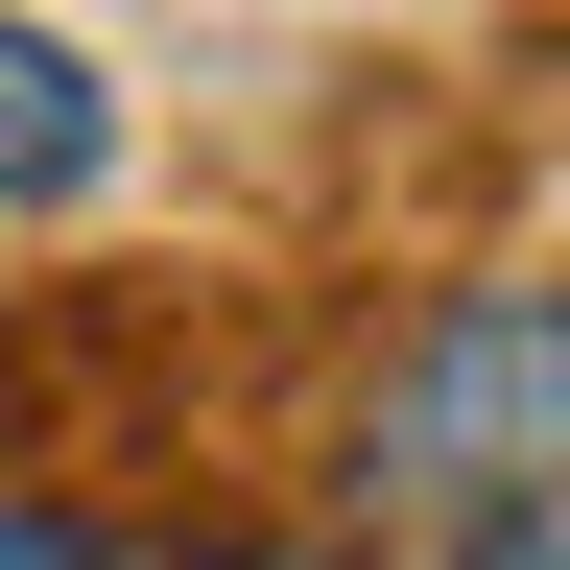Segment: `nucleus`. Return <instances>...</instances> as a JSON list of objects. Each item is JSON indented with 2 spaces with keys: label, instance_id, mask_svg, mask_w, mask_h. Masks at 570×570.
Segmentation results:
<instances>
[{
  "label": "nucleus",
  "instance_id": "nucleus-1",
  "mask_svg": "<svg viewBox=\"0 0 570 570\" xmlns=\"http://www.w3.org/2000/svg\"><path fill=\"white\" fill-rule=\"evenodd\" d=\"M381 523L428 570H570V285H499L381 381Z\"/></svg>",
  "mask_w": 570,
  "mask_h": 570
},
{
  "label": "nucleus",
  "instance_id": "nucleus-2",
  "mask_svg": "<svg viewBox=\"0 0 570 570\" xmlns=\"http://www.w3.org/2000/svg\"><path fill=\"white\" fill-rule=\"evenodd\" d=\"M96 167H119V96H96L48 24H0V214H71Z\"/></svg>",
  "mask_w": 570,
  "mask_h": 570
},
{
  "label": "nucleus",
  "instance_id": "nucleus-3",
  "mask_svg": "<svg viewBox=\"0 0 570 570\" xmlns=\"http://www.w3.org/2000/svg\"><path fill=\"white\" fill-rule=\"evenodd\" d=\"M0 570H119V547H71V523H24V499H0Z\"/></svg>",
  "mask_w": 570,
  "mask_h": 570
}]
</instances>
